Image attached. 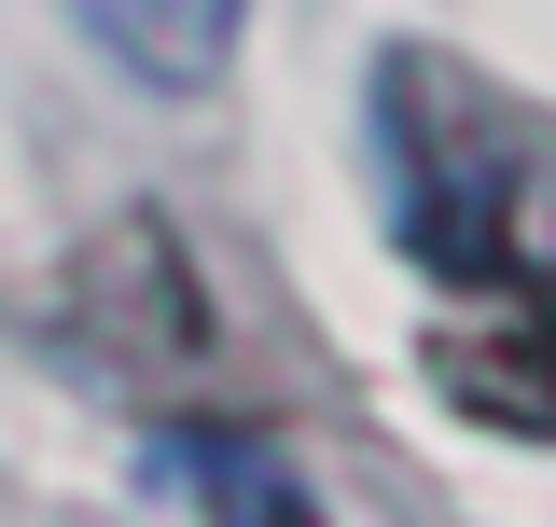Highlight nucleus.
I'll list each match as a JSON object with an SVG mask.
<instances>
[{"mask_svg": "<svg viewBox=\"0 0 556 527\" xmlns=\"http://www.w3.org/2000/svg\"><path fill=\"white\" fill-rule=\"evenodd\" d=\"M237 14H251V0H84V28H98L139 83H167V98H208V83L237 69Z\"/></svg>", "mask_w": 556, "mask_h": 527, "instance_id": "obj_5", "label": "nucleus"}, {"mask_svg": "<svg viewBox=\"0 0 556 527\" xmlns=\"http://www.w3.org/2000/svg\"><path fill=\"white\" fill-rule=\"evenodd\" d=\"M431 389L501 445H556V306L543 292H486L473 320L431 333Z\"/></svg>", "mask_w": 556, "mask_h": 527, "instance_id": "obj_3", "label": "nucleus"}, {"mask_svg": "<svg viewBox=\"0 0 556 527\" xmlns=\"http://www.w3.org/2000/svg\"><path fill=\"white\" fill-rule=\"evenodd\" d=\"M139 486L167 514H251V527H320V486L278 459L265 430H153L139 445Z\"/></svg>", "mask_w": 556, "mask_h": 527, "instance_id": "obj_4", "label": "nucleus"}, {"mask_svg": "<svg viewBox=\"0 0 556 527\" xmlns=\"http://www.w3.org/2000/svg\"><path fill=\"white\" fill-rule=\"evenodd\" d=\"M70 320L98 333V361H139V375H195L208 347H223L195 264H181V236H167V208H126L98 250L70 264Z\"/></svg>", "mask_w": 556, "mask_h": 527, "instance_id": "obj_2", "label": "nucleus"}, {"mask_svg": "<svg viewBox=\"0 0 556 527\" xmlns=\"http://www.w3.org/2000/svg\"><path fill=\"white\" fill-rule=\"evenodd\" d=\"M376 181L404 264L459 292H543L556 278V126L515 112L459 56H376Z\"/></svg>", "mask_w": 556, "mask_h": 527, "instance_id": "obj_1", "label": "nucleus"}]
</instances>
